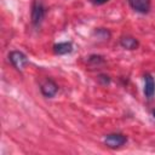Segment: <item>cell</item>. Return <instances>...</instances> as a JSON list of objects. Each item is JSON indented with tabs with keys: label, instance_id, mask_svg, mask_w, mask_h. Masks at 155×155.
Here are the masks:
<instances>
[{
	"label": "cell",
	"instance_id": "7a4b0ae2",
	"mask_svg": "<svg viewBox=\"0 0 155 155\" xmlns=\"http://www.w3.org/2000/svg\"><path fill=\"white\" fill-rule=\"evenodd\" d=\"M126 142H127V137L122 133H110V134H107L104 137V144L111 149L120 148Z\"/></svg>",
	"mask_w": 155,
	"mask_h": 155
},
{
	"label": "cell",
	"instance_id": "52a82bcc",
	"mask_svg": "<svg viewBox=\"0 0 155 155\" xmlns=\"http://www.w3.org/2000/svg\"><path fill=\"white\" fill-rule=\"evenodd\" d=\"M120 45L125 50H136L139 46V42H138V40L136 38L126 35V36H122L120 39Z\"/></svg>",
	"mask_w": 155,
	"mask_h": 155
},
{
	"label": "cell",
	"instance_id": "277c9868",
	"mask_svg": "<svg viewBox=\"0 0 155 155\" xmlns=\"http://www.w3.org/2000/svg\"><path fill=\"white\" fill-rule=\"evenodd\" d=\"M40 91H41V93H42L44 97H46V98H52V97H54L56 93L58 92V86H57V84H56L52 79L46 78V79L42 80L41 84H40Z\"/></svg>",
	"mask_w": 155,
	"mask_h": 155
},
{
	"label": "cell",
	"instance_id": "8fae6325",
	"mask_svg": "<svg viewBox=\"0 0 155 155\" xmlns=\"http://www.w3.org/2000/svg\"><path fill=\"white\" fill-rule=\"evenodd\" d=\"M109 0H90V2H92L93 5H103L105 2H108Z\"/></svg>",
	"mask_w": 155,
	"mask_h": 155
},
{
	"label": "cell",
	"instance_id": "9c48e42d",
	"mask_svg": "<svg viewBox=\"0 0 155 155\" xmlns=\"http://www.w3.org/2000/svg\"><path fill=\"white\" fill-rule=\"evenodd\" d=\"M96 34H97L98 36H101L102 39H107V40H108V38L110 36V33H109L107 29H103V28H98V29L96 30Z\"/></svg>",
	"mask_w": 155,
	"mask_h": 155
},
{
	"label": "cell",
	"instance_id": "5b68a950",
	"mask_svg": "<svg viewBox=\"0 0 155 155\" xmlns=\"http://www.w3.org/2000/svg\"><path fill=\"white\" fill-rule=\"evenodd\" d=\"M127 2L133 11L142 15L148 13L151 7V0H127Z\"/></svg>",
	"mask_w": 155,
	"mask_h": 155
},
{
	"label": "cell",
	"instance_id": "30bf717a",
	"mask_svg": "<svg viewBox=\"0 0 155 155\" xmlns=\"http://www.w3.org/2000/svg\"><path fill=\"white\" fill-rule=\"evenodd\" d=\"M88 62L98 65V64H101V63H104V59H103L102 56H96V54H93V56H91V57L88 58Z\"/></svg>",
	"mask_w": 155,
	"mask_h": 155
},
{
	"label": "cell",
	"instance_id": "8992f818",
	"mask_svg": "<svg viewBox=\"0 0 155 155\" xmlns=\"http://www.w3.org/2000/svg\"><path fill=\"white\" fill-rule=\"evenodd\" d=\"M144 94L148 99H151L155 94V80L150 74L144 75Z\"/></svg>",
	"mask_w": 155,
	"mask_h": 155
},
{
	"label": "cell",
	"instance_id": "3957f363",
	"mask_svg": "<svg viewBox=\"0 0 155 155\" xmlns=\"http://www.w3.org/2000/svg\"><path fill=\"white\" fill-rule=\"evenodd\" d=\"M8 59L11 62V64L17 70H23V68L29 63L28 57L23 52H21V51H12V52H10Z\"/></svg>",
	"mask_w": 155,
	"mask_h": 155
},
{
	"label": "cell",
	"instance_id": "ba28073f",
	"mask_svg": "<svg viewBox=\"0 0 155 155\" xmlns=\"http://www.w3.org/2000/svg\"><path fill=\"white\" fill-rule=\"evenodd\" d=\"M73 51V44L71 42H58L53 46V52L56 54H67Z\"/></svg>",
	"mask_w": 155,
	"mask_h": 155
},
{
	"label": "cell",
	"instance_id": "6da1fadb",
	"mask_svg": "<svg viewBox=\"0 0 155 155\" xmlns=\"http://www.w3.org/2000/svg\"><path fill=\"white\" fill-rule=\"evenodd\" d=\"M46 16V6L42 0H34L31 5V23L38 27L41 24Z\"/></svg>",
	"mask_w": 155,
	"mask_h": 155
},
{
	"label": "cell",
	"instance_id": "7c38bea8",
	"mask_svg": "<svg viewBox=\"0 0 155 155\" xmlns=\"http://www.w3.org/2000/svg\"><path fill=\"white\" fill-rule=\"evenodd\" d=\"M153 116H154V119H155V109L153 110Z\"/></svg>",
	"mask_w": 155,
	"mask_h": 155
}]
</instances>
